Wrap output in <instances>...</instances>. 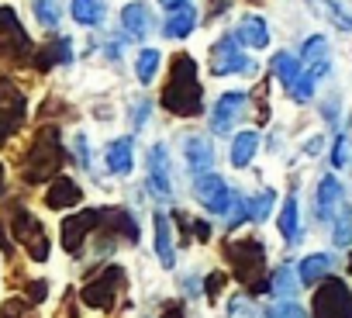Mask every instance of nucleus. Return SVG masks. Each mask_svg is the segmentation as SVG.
Wrapping results in <instances>:
<instances>
[{
    "mask_svg": "<svg viewBox=\"0 0 352 318\" xmlns=\"http://www.w3.org/2000/svg\"><path fill=\"white\" fill-rule=\"evenodd\" d=\"M300 63H304V70H307L314 80L328 76V70H331V59H328V39L311 35V39L300 45Z\"/></svg>",
    "mask_w": 352,
    "mask_h": 318,
    "instance_id": "obj_13",
    "label": "nucleus"
},
{
    "mask_svg": "<svg viewBox=\"0 0 352 318\" xmlns=\"http://www.w3.org/2000/svg\"><path fill=\"white\" fill-rule=\"evenodd\" d=\"M297 287H300V277H297V270H290V266H280V270L270 277V294H276V297H283V301H290V297L297 294Z\"/></svg>",
    "mask_w": 352,
    "mask_h": 318,
    "instance_id": "obj_28",
    "label": "nucleus"
},
{
    "mask_svg": "<svg viewBox=\"0 0 352 318\" xmlns=\"http://www.w3.org/2000/svg\"><path fill=\"white\" fill-rule=\"evenodd\" d=\"M256 70V63L242 52V42L235 35H221L218 45H211V73L214 76H228V73H249Z\"/></svg>",
    "mask_w": 352,
    "mask_h": 318,
    "instance_id": "obj_6",
    "label": "nucleus"
},
{
    "mask_svg": "<svg viewBox=\"0 0 352 318\" xmlns=\"http://www.w3.org/2000/svg\"><path fill=\"white\" fill-rule=\"evenodd\" d=\"M225 284H228V273H221V270L208 273V280H204V294H208V301H218L221 290H225Z\"/></svg>",
    "mask_w": 352,
    "mask_h": 318,
    "instance_id": "obj_37",
    "label": "nucleus"
},
{
    "mask_svg": "<svg viewBox=\"0 0 352 318\" xmlns=\"http://www.w3.org/2000/svg\"><path fill=\"white\" fill-rule=\"evenodd\" d=\"M194 198L211 211V215H218V218H225V215H232V208H239V194L225 184V177H218V173H197V180H194Z\"/></svg>",
    "mask_w": 352,
    "mask_h": 318,
    "instance_id": "obj_5",
    "label": "nucleus"
},
{
    "mask_svg": "<svg viewBox=\"0 0 352 318\" xmlns=\"http://www.w3.org/2000/svg\"><path fill=\"white\" fill-rule=\"evenodd\" d=\"M328 273H331V256H324V253H311V256H304V259L297 263V277H300L304 287L321 284Z\"/></svg>",
    "mask_w": 352,
    "mask_h": 318,
    "instance_id": "obj_21",
    "label": "nucleus"
},
{
    "mask_svg": "<svg viewBox=\"0 0 352 318\" xmlns=\"http://www.w3.org/2000/svg\"><path fill=\"white\" fill-rule=\"evenodd\" d=\"M162 318H187L184 315V301H166L162 304Z\"/></svg>",
    "mask_w": 352,
    "mask_h": 318,
    "instance_id": "obj_39",
    "label": "nucleus"
},
{
    "mask_svg": "<svg viewBox=\"0 0 352 318\" xmlns=\"http://www.w3.org/2000/svg\"><path fill=\"white\" fill-rule=\"evenodd\" d=\"M228 8H232V0H211V14H214V18H221Z\"/></svg>",
    "mask_w": 352,
    "mask_h": 318,
    "instance_id": "obj_43",
    "label": "nucleus"
},
{
    "mask_svg": "<svg viewBox=\"0 0 352 318\" xmlns=\"http://www.w3.org/2000/svg\"><path fill=\"white\" fill-rule=\"evenodd\" d=\"M0 52H4V59L18 63L32 52V39L25 35L21 21L14 18L11 8H0Z\"/></svg>",
    "mask_w": 352,
    "mask_h": 318,
    "instance_id": "obj_8",
    "label": "nucleus"
},
{
    "mask_svg": "<svg viewBox=\"0 0 352 318\" xmlns=\"http://www.w3.org/2000/svg\"><path fill=\"white\" fill-rule=\"evenodd\" d=\"M69 59H73L69 39H56V42H49V45L35 56V66H38V70H52V66H63V63H69Z\"/></svg>",
    "mask_w": 352,
    "mask_h": 318,
    "instance_id": "obj_25",
    "label": "nucleus"
},
{
    "mask_svg": "<svg viewBox=\"0 0 352 318\" xmlns=\"http://www.w3.org/2000/svg\"><path fill=\"white\" fill-rule=\"evenodd\" d=\"M314 208H318V218L321 222H331L335 218V211L342 208V184H338V177H321V184H318V191H314Z\"/></svg>",
    "mask_w": 352,
    "mask_h": 318,
    "instance_id": "obj_14",
    "label": "nucleus"
},
{
    "mask_svg": "<svg viewBox=\"0 0 352 318\" xmlns=\"http://www.w3.org/2000/svg\"><path fill=\"white\" fill-rule=\"evenodd\" d=\"M270 70H273V76L283 83V90L290 94L294 90V83L300 80V73H304V63L297 59V56H290V52H276L273 56V63H270Z\"/></svg>",
    "mask_w": 352,
    "mask_h": 318,
    "instance_id": "obj_23",
    "label": "nucleus"
},
{
    "mask_svg": "<svg viewBox=\"0 0 352 318\" xmlns=\"http://www.w3.org/2000/svg\"><path fill=\"white\" fill-rule=\"evenodd\" d=\"M266 318H311V315H307L294 297H290V301H280L276 308H270V311H266Z\"/></svg>",
    "mask_w": 352,
    "mask_h": 318,
    "instance_id": "obj_35",
    "label": "nucleus"
},
{
    "mask_svg": "<svg viewBox=\"0 0 352 318\" xmlns=\"http://www.w3.org/2000/svg\"><path fill=\"white\" fill-rule=\"evenodd\" d=\"M331 242L338 249H349L352 246V208L349 204H342L335 211V218H331Z\"/></svg>",
    "mask_w": 352,
    "mask_h": 318,
    "instance_id": "obj_29",
    "label": "nucleus"
},
{
    "mask_svg": "<svg viewBox=\"0 0 352 318\" xmlns=\"http://www.w3.org/2000/svg\"><path fill=\"white\" fill-rule=\"evenodd\" d=\"M118 290H124V270H121V266H104V270H100V277H97V280H90V284L80 290V297H83L90 308L107 311V308H114Z\"/></svg>",
    "mask_w": 352,
    "mask_h": 318,
    "instance_id": "obj_7",
    "label": "nucleus"
},
{
    "mask_svg": "<svg viewBox=\"0 0 352 318\" xmlns=\"http://www.w3.org/2000/svg\"><path fill=\"white\" fill-rule=\"evenodd\" d=\"M184 159H187L190 173H208V170L214 167V145H211V138L190 135V138L184 142Z\"/></svg>",
    "mask_w": 352,
    "mask_h": 318,
    "instance_id": "obj_15",
    "label": "nucleus"
},
{
    "mask_svg": "<svg viewBox=\"0 0 352 318\" xmlns=\"http://www.w3.org/2000/svg\"><path fill=\"white\" fill-rule=\"evenodd\" d=\"M331 163H335V167L345 163V138H335V145H331Z\"/></svg>",
    "mask_w": 352,
    "mask_h": 318,
    "instance_id": "obj_41",
    "label": "nucleus"
},
{
    "mask_svg": "<svg viewBox=\"0 0 352 318\" xmlns=\"http://www.w3.org/2000/svg\"><path fill=\"white\" fill-rule=\"evenodd\" d=\"M273 204H276V194L273 191H259L256 198H239V215H235V225L239 222H263L270 211H273Z\"/></svg>",
    "mask_w": 352,
    "mask_h": 318,
    "instance_id": "obj_20",
    "label": "nucleus"
},
{
    "mask_svg": "<svg viewBox=\"0 0 352 318\" xmlns=\"http://www.w3.org/2000/svg\"><path fill=\"white\" fill-rule=\"evenodd\" d=\"M349 273H352V259H349Z\"/></svg>",
    "mask_w": 352,
    "mask_h": 318,
    "instance_id": "obj_47",
    "label": "nucleus"
},
{
    "mask_svg": "<svg viewBox=\"0 0 352 318\" xmlns=\"http://www.w3.org/2000/svg\"><path fill=\"white\" fill-rule=\"evenodd\" d=\"M318 149H321V138H311L307 142V156H318Z\"/></svg>",
    "mask_w": 352,
    "mask_h": 318,
    "instance_id": "obj_45",
    "label": "nucleus"
},
{
    "mask_svg": "<svg viewBox=\"0 0 352 318\" xmlns=\"http://www.w3.org/2000/svg\"><path fill=\"white\" fill-rule=\"evenodd\" d=\"M162 107L180 118H197L204 111V90L197 80V63L187 52H176L169 59V80L162 87Z\"/></svg>",
    "mask_w": 352,
    "mask_h": 318,
    "instance_id": "obj_1",
    "label": "nucleus"
},
{
    "mask_svg": "<svg viewBox=\"0 0 352 318\" xmlns=\"http://www.w3.org/2000/svg\"><path fill=\"white\" fill-rule=\"evenodd\" d=\"M0 191H4V170H0Z\"/></svg>",
    "mask_w": 352,
    "mask_h": 318,
    "instance_id": "obj_46",
    "label": "nucleus"
},
{
    "mask_svg": "<svg viewBox=\"0 0 352 318\" xmlns=\"http://www.w3.org/2000/svg\"><path fill=\"white\" fill-rule=\"evenodd\" d=\"M148 187H152L159 198H169V194H173L169 156H166V145H162V142H155L152 152H148Z\"/></svg>",
    "mask_w": 352,
    "mask_h": 318,
    "instance_id": "obj_12",
    "label": "nucleus"
},
{
    "mask_svg": "<svg viewBox=\"0 0 352 318\" xmlns=\"http://www.w3.org/2000/svg\"><path fill=\"white\" fill-rule=\"evenodd\" d=\"M321 11H324V18H328L338 32H352V14H349L342 4H338V0H324Z\"/></svg>",
    "mask_w": 352,
    "mask_h": 318,
    "instance_id": "obj_33",
    "label": "nucleus"
},
{
    "mask_svg": "<svg viewBox=\"0 0 352 318\" xmlns=\"http://www.w3.org/2000/svg\"><path fill=\"white\" fill-rule=\"evenodd\" d=\"M290 97H294L297 104H307V100L314 97V76H311L307 70H304V73H300V80L294 83V90H290Z\"/></svg>",
    "mask_w": 352,
    "mask_h": 318,
    "instance_id": "obj_36",
    "label": "nucleus"
},
{
    "mask_svg": "<svg viewBox=\"0 0 352 318\" xmlns=\"http://www.w3.org/2000/svg\"><path fill=\"white\" fill-rule=\"evenodd\" d=\"M194 28H197V14H194V8L169 11V18L162 21V35H166V39H187Z\"/></svg>",
    "mask_w": 352,
    "mask_h": 318,
    "instance_id": "obj_24",
    "label": "nucleus"
},
{
    "mask_svg": "<svg viewBox=\"0 0 352 318\" xmlns=\"http://www.w3.org/2000/svg\"><path fill=\"white\" fill-rule=\"evenodd\" d=\"M256 149H259V131H242V135H235V142H232V167H249L252 163V156H256Z\"/></svg>",
    "mask_w": 352,
    "mask_h": 318,
    "instance_id": "obj_27",
    "label": "nucleus"
},
{
    "mask_svg": "<svg viewBox=\"0 0 352 318\" xmlns=\"http://www.w3.org/2000/svg\"><path fill=\"white\" fill-rule=\"evenodd\" d=\"M152 232H155V256H159V263L166 270H173L176 266V249H173V222H169V215L155 211L152 215Z\"/></svg>",
    "mask_w": 352,
    "mask_h": 318,
    "instance_id": "obj_16",
    "label": "nucleus"
},
{
    "mask_svg": "<svg viewBox=\"0 0 352 318\" xmlns=\"http://www.w3.org/2000/svg\"><path fill=\"white\" fill-rule=\"evenodd\" d=\"M128 118H131V128H135V131H138V128H145V121H148V100H138V104L131 107V114H128Z\"/></svg>",
    "mask_w": 352,
    "mask_h": 318,
    "instance_id": "obj_38",
    "label": "nucleus"
},
{
    "mask_svg": "<svg viewBox=\"0 0 352 318\" xmlns=\"http://www.w3.org/2000/svg\"><path fill=\"white\" fill-rule=\"evenodd\" d=\"M76 163H80L83 170L90 167V156H87V138H83V135H76Z\"/></svg>",
    "mask_w": 352,
    "mask_h": 318,
    "instance_id": "obj_40",
    "label": "nucleus"
},
{
    "mask_svg": "<svg viewBox=\"0 0 352 318\" xmlns=\"http://www.w3.org/2000/svg\"><path fill=\"white\" fill-rule=\"evenodd\" d=\"M162 11H180V8H190V0H159Z\"/></svg>",
    "mask_w": 352,
    "mask_h": 318,
    "instance_id": "obj_42",
    "label": "nucleus"
},
{
    "mask_svg": "<svg viewBox=\"0 0 352 318\" xmlns=\"http://www.w3.org/2000/svg\"><path fill=\"white\" fill-rule=\"evenodd\" d=\"M311 318H352V290L338 277H324L311 301Z\"/></svg>",
    "mask_w": 352,
    "mask_h": 318,
    "instance_id": "obj_4",
    "label": "nucleus"
},
{
    "mask_svg": "<svg viewBox=\"0 0 352 318\" xmlns=\"http://www.w3.org/2000/svg\"><path fill=\"white\" fill-rule=\"evenodd\" d=\"M80 198H83V191H80L76 180H69V177H56L52 187H49V194H45V204L56 208V211H63V208L80 204Z\"/></svg>",
    "mask_w": 352,
    "mask_h": 318,
    "instance_id": "obj_19",
    "label": "nucleus"
},
{
    "mask_svg": "<svg viewBox=\"0 0 352 318\" xmlns=\"http://www.w3.org/2000/svg\"><path fill=\"white\" fill-rule=\"evenodd\" d=\"M225 259L232 263V273L242 280L249 294H270V277H266V246L252 235L225 242Z\"/></svg>",
    "mask_w": 352,
    "mask_h": 318,
    "instance_id": "obj_2",
    "label": "nucleus"
},
{
    "mask_svg": "<svg viewBox=\"0 0 352 318\" xmlns=\"http://www.w3.org/2000/svg\"><path fill=\"white\" fill-rule=\"evenodd\" d=\"M104 159H107V170L114 177H128L131 173V163H135V138H128V135L124 138H114L107 145Z\"/></svg>",
    "mask_w": 352,
    "mask_h": 318,
    "instance_id": "obj_17",
    "label": "nucleus"
},
{
    "mask_svg": "<svg viewBox=\"0 0 352 318\" xmlns=\"http://www.w3.org/2000/svg\"><path fill=\"white\" fill-rule=\"evenodd\" d=\"M14 235L28 246V253H32V259H45L49 256V239H45V229H42V222L32 215V211H25V208H18L14 211Z\"/></svg>",
    "mask_w": 352,
    "mask_h": 318,
    "instance_id": "obj_10",
    "label": "nucleus"
},
{
    "mask_svg": "<svg viewBox=\"0 0 352 318\" xmlns=\"http://www.w3.org/2000/svg\"><path fill=\"white\" fill-rule=\"evenodd\" d=\"M104 225H107L111 232L124 235L128 242H138V222H135L124 208H107V211H104Z\"/></svg>",
    "mask_w": 352,
    "mask_h": 318,
    "instance_id": "obj_26",
    "label": "nucleus"
},
{
    "mask_svg": "<svg viewBox=\"0 0 352 318\" xmlns=\"http://www.w3.org/2000/svg\"><path fill=\"white\" fill-rule=\"evenodd\" d=\"M159 63H162V56H159L155 49H142V52H138V59H135L138 83H152V80H155V73H159Z\"/></svg>",
    "mask_w": 352,
    "mask_h": 318,
    "instance_id": "obj_32",
    "label": "nucleus"
},
{
    "mask_svg": "<svg viewBox=\"0 0 352 318\" xmlns=\"http://www.w3.org/2000/svg\"><path fill=\"white\" fill-rule=\"evenodd\" d=\"M121 25H124V32L135 39V42H142L145 35H148V28H152V14H148V8L145 4H128L124 11H121Z\"/></svg>",
    "mask_w": 352,
    "mask_h": 318,
    "instance_id": "obj_22",
    "label": "nucleus"
},
{
    "mask_svg": "<svg viewBox=\"0 0 352 318\" xmlns=\"http://www.w3.org/2000/svg\"><path fill=\"white\" fill-rule=\"evenodd\" d=\"M235 39L249 49H266L270 45V25L259 18V14H245L235 28Z\"/></svg>",
    "mask_w": 352,
    "mask_h": 318,
    "instance_id": "obj_18",
    "label": "nucleus"
},
{
    "mask_svg": "<svg viewBox=\"0 0 352 318\" xmlns=\"http://www.w3.org/2000/svg\"><path fill=\"white\" fill-rule=\"evenodd\" d=\"M245 104H249V97L239 94V90L221 94L218 104H214V111H211V131L214 135H228L232 125H239V118L245 114Z\"/></svg>",
    "mask_w": 352,
    "mask_h": 318,
    "instance_id": "obj_11",
    "label": "nucleus"
},
{
    "mask_svg": "<svg viewBox=\"0 0 352 318\" xmlns=\"http://www.w3.org/2000/svg\"><path fill=\"white\" fill-rule=\"evenodd\" d=\"M194 232H197V242H208L211 239V229L204 222H194Z\"/></svg>",
    "mask_w": 352,
    "mask_h": 318,
    "instance_id": "obj_44",
    "label": "nucleus"
},
{
    "mask_svg": "<svg viewBox=\"0 0 352 318\" xmlns=\"http://www.w3.org/2000/svg\"><path fill=\"white\" fill-rule=\"evenodd\" d=\"M97 225H104V211H97V208H83L80 215H69V218L63 222V246H66V253L76 256V253L83 249L87 235H90Z\"/></svg>",
    "mask_w": 352,
    "mask_h": 318,
    "instance_id": "obj_9",
    "label": "nucleus"
},
{
    "mask_svg": "<svg viewBox=\"0 0 352 318\" xmlns=\"http://www.w3.org/2000/svg\"><path fill=\"white\" fill-rule=\"evenodd\" d=\"M69 11H73L76 25H87V28L100 25V18H104V4H100V0H73Z\"/></svg>",
    "mask_w": 352,
    "mask_h": 318,
    "instance_id": "obj_31",
    "label": "nucleus"
},
{
    "mask_svg": "<svg viewBox=\"0 0 352 318\" xmlns=\"http://www.w3.org/2000/svg\"><path fill=\"white\" fill-rule=\"evenodd\" d=\"M32 11H35V18H38L45 28H56V25H59V8H56V0H35Z\"/></svg>",
    "mask_w": 352,
    "mask_h": 318,
    "instance_id": "obj_34",
    "label": "nucleus"
},
{
    "mask_svg": "<svg viewBox=\"0 0 352 318\" xmlns=\"http://www.w3.org/2000/svg\"><path fill=\"white\" fill-rule=\"evenodd\" d=\"M63 167V145H59V128H42L32 152H28V163H25V180L28 184H42L49 180L56 170Z\"/></svg>",
    "mask_w": 352,
    "mask_h": 318,
    "instance_id": "obj_3",
    "label": "nucleus"
},
{
    "mask_svg": "<svg viewBox=\"0 0 352 318\" xmlns=\"http://www.w3.org/2000/svg\"><path fill=\"white\" fill-rule=\"evenodd\" d=\"M280 232H283V239L287 242H297L300 239V222H297V198L290 194L287 201H283V208H280Z\"/></svg>",
    "mask_w": 352,
    "mask_h": 318,
    "instance_id": "obj_30",
    "label": "nucleus"
}]
</instances>
